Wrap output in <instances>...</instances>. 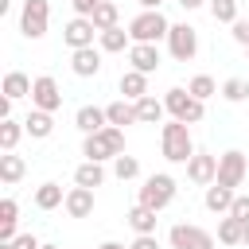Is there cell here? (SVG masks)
Wrapping results in <instances>:
<instances>
[{
    "label": "cell",
    "mask_w": 249,
    "mask_h": 249,
    "mask_svg": "<svg viewBox=\"0 0 249 249\" xmlns=\"http://www.w3.org/2000/svg\"><path fill=\"white\" fill-rule=\"evenodd\" d=\"M233 198H237V191H233V187H222V183H210L206 195H202V202H206L210 214H230Z\"/></svg>",
    "instance_id": "cell-18"
},
{
    "label": "cell",
    "mask_w": 249,
    "mask_h": 249,
    "mask_svg": "<svg viewBox=\"0 0 249 249\" xmlns=\"http://www.w3.org/2000/svg\"><path fill=\"white\" fill-rule=\"evenodd\" d=\"M105 117H109V124H117V128H124V124H140V121H136V101H128V97L109 101V105H105Z\"/></svg>",
    "instance_id": "cell-19"
},
{
    "label": "cell",
    "mask_w": 249,
    "mask_h": 249,
    "mask_svg": "<svg viewBox=\"0 0 249 249\" xmlns=\"http://www.w3.org/2000/svg\"><path fill=\"white\" fill-rule=\"evenodd\" d=\"M8 8H12V0H0V16H4V12H8Z\"/></svg>",
    "instance_id": "cell-42"
},
{
    "label": "cell",
    "mask_w": 249,
    "mask_h": 249,
    "mask_svg": "<svg viewBox=\"0 0 249 249\" xmlns=\"http://www.w3.org/2000/svg\"><path fill=\"white\" fill-rule=\"evenodd\" d=\"M175 195H179V183H175L171 175H163V171H160V175H148V179H144V187H140L136 202H140V206H152V210L160 214V210H167V206L175 202Z\"/></svg>",
    "instance_id": "cell-5"
},
{
    "label": "cell",
    "mask_w": 249,
    "mask_h": 249,
    "mask_svg": "<svg viewBox=\"0 0 249 249\" xmlns=\"http://www.w3.org/2000/svg\"><path fill=\"white\" fill-rule=\"evenodd\" d=\"M113 175H117L121 183L136 179V175H140V160H136V156H124V152H121V156L113 160Z\"/></svg>",
    "instance_id": "cell-32"
},
{
    "label": "cell",
    "mask_w": 249,
    "mask_h": 249,
    "mask_svg": "<svg viewBox=\"0 0 249 249\" xmlns=\"http://www.w3.org/2000/svg\"><path fill=\"white\" fill-rule=\"evenodd\" d=\"M62 210H66L70 218H89V214H93V191L74 183V187L66 191V202H62Z\"/></svg>",
    "instance_id": "cell-15"
},
{
    "label": "cell",
    "mask_w": 249,
    "mask_h": 249,
    "mask_svg": "<svg viewBox=\"0 0 249 249\" xmlns=\"http://www.w3.org/2000/svg\"><path fill=\"white\" fill-rule=\"evenodd\" d=\"M160 148H163V160H167V163H187V160L195 156L191 124H183V121L171 117V121L160 128Z\"/></svg>",
    "instance_id": "cell-1"
},
{
    "label": "cell",
    "mask_w": 249,
    "mask_h": 249,
    "mask_svg": "<svg viewBox=\"0 0 249 249\" xmlns=\"http://www.w3.org/2000/svg\"><path fill=\"white\" fill-rule=\"evenodd\" d=\"M230 214H233V218H241V222H249V195H237V198H233V206H230Z\"/></svg>",
    "instance_id": "cell-36"
},
{
    "label": "cell",
    "mask_w": 249,
    "mask_h": 249,
    "mask_svg": "<svg viewBox=\"0 0 249 249\" xmlns=\"http://www.w3.org/2000/svg\"><path fill=\"white\" fill-rule=\"evenodd\" d=\"M128 66L140 74H156L160 70V47L156 43H132L128 47Z\"/></svg>",
    "instance_id": "cell-14"
},
{
    "label": "cell",
    "mask_w": 249,
    "mask_h": 249,
    "mask_svg": "<svg viewBox=\"0 0 249 249\" xmlns=\"http://www.w3.org/2000/svg\"><path fill=\"white\" fill-rule=\"evenodd\" d=\"M31 105H35V109H47V113L62 109V89H58V82H54L51 74H39V78H35V86H31Z\"/></svg>",
    "instance_id": "cell-11"
},
{
    "label": "cell",
    "mask_w": 249,
    "mask_h": 249,
    "mask_svg": "<svg viewBox=\"0 0 249 249\" xmlns=\"http://www.w3.org/2000/svg\"><path fill=\"white\" fill-rule=\"evenodd\" d=\"M136 4H140V8H160L163 0H136Z\"/></svg>",
    "instance_id": "cell-41"
},
{
    "label": "cell",
    "mask_w": 249,
    "mask_h": 249,
    "mask_svg": "<svg viewBox=\"0 0 249 249\" xmlns=\"http://www.w3.org/2000/svg\"><path fill=\"white\" fill-rule=\"evenodd\" d=\"M206 8H210V16H214L218 23H233V19H241V16H237V0H206Z\"/></svg>",
    "instance_id": "cell-33"
},
{
    "label": "cell",
    "mask_w": 249,
    "mask_h": 249,
    "mask_svg": "<svg viewBox=\"0 0 249 249\" xmlns=\"http://www.w3.org/2000/svg\"><path fill=\"white\" fill-rule=\"evenodd\" d=\"M27 128H23V121H0V152H16V144H19V136H23Z\"/></svg>",
    "instance_id": "cell-30"
},
{
    "label": "cell",
    "mask_w": 249,
    "mask_h": 249,
    "mask_svg": "<svg viewBox=\"0 0 249 249\" xmlns=\"http://www.w3.org/2000/svg\"><path fill=\"white\" fill-rule=\"evenodd\" d=\"M163 105H167V113L175 117V121H183V124H198L202 117H206V101H198L191 89H183V86H171L167 93H163Z\"/></svg>",
    "instance_id": "cell-4"
},
{
    "label": "cell",
    "mask_w": 249,
    "mask_h": 249,
    "mask_svg": "<svg viewBox=\"0 0 249 249\" xmlns=\"http://www.w3.org/2000/svg\"><path fill=\"white\" fill-rule=\"evenodd\" d=\"M23 128H27V136H31V140H47V136L54 132V113H47V109H35V105H31V113L23 117Z\"/></svg>",
    "instance_id": "cell-17"
},
{
    "label": "cell",
    "mask_w": 249,
    "mask_h": 249,
    "mask_svg": "<svg viewBox=\"0 0 249 249\" xmlns=\"http://www.w3.org/2000/svg\"><path fill=\"white\" fill-rule=\"evenodd\" d=\"M245 54H249V47H245Z\"/></svg>",
    "instance_id": "cell-45"
},
{
    "label": "cell",
    "mask_w": 249,
    "mask_h": 249,
    "mask_svg": "<svg viewBox=\"0 0 249 249\" xmlns=\"http://www.w3.org/2000/svg\"><path fill=\"white\" fill-rule=\"evenodd\" d=\"M62 202H66V191L58 183H39L35 187V206L39 210H58Z\"/></svg>",
    "instance_id": "cell-25"
},
{
    "label": "cell",
    "mask_w": 249,
    "mask_h": 249,
    "mask_svg": "<svg viewBox=\"0 0 249 249\" xmlns=\"http://www.w3.org/2000/svg\"><path fill=\"white\" fill-rule=\"evenodd\" d=\"M97 47H101L105 54H121V51H128V47H132V35L117 23V27H109V31H101V35H97Z\"/></svg>",
    "instance_id": "cell-20"
},
{
    "label": "cell",
    "mask_w": 249,
    "mask_h": 249,
    "mask_svg": "<svg viewBox=\"0 0 249 249\" xmlns=\"http://www.w3.org/2000/svg\"><path fill=\"white\" fill-rule=\"evenodd\" d=\"M101 0H70V8H74V16H93V8H97Z\"/></svg>",
    "instance_id": "cell-38"
},
{
    "label": "cell",
    "mask_w": 249,
    "mask_h": 249,
    "mask_svg": "<svg viewBox=\"0 0 249 249\" xmlns=\"http://www.w3.org/2000/svg\"><path fill=\"white\" fill-rule=\"evenodd\" d=\"M222 97L233 101V105L245 101V97H249V82H245V78H226V82H222Z\"/></svg>",
    "instance_id": "cell-34"
},
{
    "label": "cell",
    "mask_w": 249,
    "mask_h": 249,
    "mask_svg": "<svg viewBox=\"0 0 249 249\" xmlns=\"http://www.w3.org/2000/svg\"><path fill=\"white\" fill-rule=\"evenodd\" d=\"M121 93H124L128 101H140V97L148 93V74H140V70L128 66V70L121 74Z\"/></svg>",
    "instance_id": "cell-23"
},
{
    "label": "cell",
    "mask_w": 249,
    "mask_h": 249,
    "mask_svg": "<svg viewBox=\"0 0 249 249\" xmlns=\"http://www.w3.org/2000/svg\"><path fill=\"white\" fill-rule=\"evenodd\" d=\"M167 31H171V23H167V16L160 8H144L140 16L128 19L132 43H160V39H167Z\"/></svg>",
    "instance_id": "cell-3"
},
{
    "label": "cell",
    "mask_w": 249,
    "mask_h": 249,
    "mask_svg": "<svg viewBox=\"0 0 249 249\" xmlns=\"http://www.w3.org/2000/svg\"><path fill=\"white\" fill-rule=\"evenodd\" d=\"M97 249H128V245H121V241H101Z\"/></svg>",
    "instance_id": "cell-40"
},
{
    "label": "cell",
    "mask_w": 249,
    "mask_h": 249,
    "mask_svg": "<svg viewBox=\"0 0 249 249\" xmlns=\"http://www.w3.org/2000/svg\"><path fill=\"white\" fill-rule=\"evenodd\" d=\"M101 47H82V51H70V70L78 78H97L101 74Z\"/></svg>",
    "instance_id": "cell-13"
},
{
    "label": "cell",
    "mask_w": 249,
    "mask_h": 249,
    "mask_svg": "<svg viewBox=\"0 0 249 249\" xmlns=\"http://www.w3.org/2000/svg\"><path fill=\"white\" fill-rule=\"evenodd\" d=\"M230 27H233V31H230V35H233V43H241V47H249V19H233Z\"/></svg>",
    "instance_id": "cell-35"
},
{
    "label": "cell",
    "mask_w": 249,
    "mask_h": 249,
    "mask_svg": "<svg viewBox=\"0 0 249 249\" xmlns=\"http://www.w3.org/2000/svg\"><path fill=\"white\" fill-rule=\"evenodd\" d=\"M74 183L93 191V187H101V183H105V167H101L97 160H86V163H78V167H74Z\"/></svg>",
    "instance_id": "cell-24"
},
{
    "label": "cell",
    "mask_w": 249,
    "mask_h": 249,
    "mask_svg": "<svg viewBox=\"0 0 249 249\" xmlns=\"http://www.w3.org/2000/svg\"><path fill=\"white\" fill-rule=\"evenodd\" d=\"M187 179L198 183V187H210V183L218 179V156H210V152H195V156L187 160Z\"/></svg>",
    "instance_id": "cell-12"
},
{
    "label": "cell",
    "mask_w": 249,
    "mask_h": 249,
    "mask_svg": "<svg viewBox=\"0 0 249 249\" xmlns=\"http://www.w3.org/2000/svg\"><path fill=\"white\" fill-rule=\"evenodd\" d=\"M23 171H27L23 156H16V152H4V156H0V179H4L8 187H16V183L23 179Z\"/></svg>",
    "instance_id": "cell-27"
},
{
    "label": "cell",
    "mask_w": 249,
    "mask_h": 249,
    "mask_svg": "<svg viewBox=\"0 0 249 249\" xmlns=\"http://www.w3.org/2000/svg\"><path fill=\"white\" fill-rule=\"evenodd\" d=\"M89 19H93V27H97V31L117 27V23H121V8H117V0H101V4L93 8V16H89Z\"/></svg>",
    "instance_id": "cell-26"
},
{
    "label": "cell",
    "mask_w": 249,
    "mask_h": 249,
    "mask_svg": "<svg viewBox=\"0 0 249 249\" xmlns=\"http://www.w3.org/2000/svg\"><path fill=\"white\" fill-rule=\"evenodd\" d=\"M187 89H191V93H195L198 101H206V97H214V93H222V89H218V82H214L210 74H195V78L187 82Z\"/></svg>",
    "instance_id": "cell-31"
},
{
    "label": "cell",
    "mask_w": 249,
    "mask_h": 249,
    "mask_svg": "<svg viewBox=\"0 0 249 249\" xmlns=\"http://www.w3.org/2000/svg\"><path fill=\"white\" fill-rule=\"evenodd\" d=\"M124 218H128V226H132L136 233H156V222H160V218H156V210H152V206H140V202H136Z\"/></svg>",
    "instance_id": "cell-28"
},
{
    "label": "cell",
    "mask_w": 249,
    "mask_h": 249,
    "mask_svg": "<svg viewBox=\"0 0 249 249\" xmlns=\"http://www.w3.org/2000/svg\"><path fill=\"white\" fill-rule=\"evenodd\" d=\"M167 51H171L175 62H191V58L198 54V31H195L191 23H171V31H167Z\"/></svg>",
    "instance_id": "cell-8"
},
{
    "label": "cell",
    "mask_w": 249,
    "mask_h": 249,
    "mask_svg": "<svg viewBox=\"0 0 249 249\" xmlns=\"http://www.w3.org/2000/svg\"><path fill=\"white\" fill-rule=\"evenodd\" d=\"M175 4H179V8H187V12H195V8H202L206 0H175Z\"/></svg>",
    "instance_id": "cell-39"
},
{
    "label": "cell",
    "mask_w": 249,
    "mask_h": 249,
    "mask_svg": "<svg viewBox=\"0 0 249 249\" xmlns=\"http://www.w3.org/2000/svg\"><path fill=\"white\" fill-rule=\"evenodd\" d=\"M167 245L171 249H214V233L195 222H175L167 230Z\"/></svg>",
    "instance_id": "cell-7"
},
{
    "label": "cell",
    "mask_w": 249,
    "mask_h": 249,
    "mask_svg": "<svg viewBox=\"0 0 249 249\" xmlns=\"http://www.w3.org/2000/svg\"><path fill=\"white\" fill-rule=\"evenodd\" d=\"M74 124H78L82 136H89V132H101V128L109 124V117H105L101 105H82V109L74 113Z\"/></svg>",
    "instance_id": "cell-16"
},
{
    "label": "cell",
    "mask_w": 249,
    "mask_h": 249,
    "mask_svg": "<svg viewBox=\"0 0 249 249\" xmlns=\"http://www.w3.org/2000/svg\"><path fill=\"white\" fill-rule=\"evenodd\" d=\"M163 113H167V105H163L160 97H152V93H144V97L136 101V121H140V124H160Z\"/></svg>",
    "instance_id": "cell-22"
},
{
    "label": "cell",
    "mask_w": 249,
    "mask_h": 249,
    "mask_svg": "<svg viewBox=\"0 0 249 249\" xmlns=\"http://www.w3.org/2000/svg\"><path fill=\"white\" fill-rule=\"evenodd\" d=\"M245 175H249V160H245V152H237V148H230V152H222L218 156V179L214 183H222V187H241L245 183Z\"/></svg>",
    "instance_id": "cell-9"
},
{
    "label": "cell",
    "mask_w": 249,
    "mask_h": 249,
    "mask_svg": "<svg viewBox=\"0 0 249 249\" xmlns=\"http://www.w3.org/2000/svg\"><path fill=\"white\" fill-rule=\"evenodd\" d=\"M241 237H245V222L233 218V214H226V218L218 222V241H222V245H241Z\"/></svg>",
    "instance_id": "cell-29"
},
{
    "label": "cell",
    "mask_w": 249,
    "mask_h": 249,
    "mask_svg": "<svg viewBox=\"0 0 249 249\" xmlns=\"http://www.w3.org/2000/svg\"><path fill=\"white\" fill-rule=\"evenodd\" d=\"M31 86H35V78H27L23 70H8L4 74V97H12V101L31 97Z\"/></svg>",
    "instance_id": "cell-21"
},
{
    "label": "cell",
    "mask_w": 249,
    "mask_h": 249,
    "mask_svg": "<svg viewBox=\"0 0 249 249\" xmlns=\"http://www.w3.org/2000/svg\"><path fill=\"white\" fill-rule=\"evenodd\" d=\"M39 249H62V245H51V241H43V245H39Z\"/></svg>",
    "instance_id": "cell-44"
},
{
    "label": "cell",
    "mask_w": 249,
    "mask_h": 249,
    "mask_svg": "<svg viewBox=\"0 0 249 249\" xmlns=\"http://www.w3.org/2000/svg\"><path fill=\"white\" fill-rule=\"evenodd\" d=\"M241 245H249V222H245V237H241Z\"/></svg>",
    "instance_id": "cell-43"
},
{
    "label": "cell",
    "mask_w": 249,
    "mask_h": 249,
    "mask_svg": "<svg viewBox=\"0 0 249 249\" xmlns=\"http://www.w3.org/2000/svg\"><path fill=\"white\" fill-rule=\"evenodd\" d=\"M128 249H160V237H156V233H136Z\"/></svg>",
    "instance_id": "cell-37"
},
{
    "label": "cell",
    "mask_w": 249,
    "mask_h": 249,
    "mask_svg": "<svg viewBox=\"0 0 249 249\" xmlns=\"http://www.w3.org/2000/svg\"><path fill=\"white\" fill-rule=\"evenodd\" d=\"M51 23V0H23L19 8V31L23 39H43Z\"/></svg>",
    "instance_id": "cell-6"
},
{
    "label": "cell",
    "mask_w": 249,
    "mask_h": 249,
    "mask_svg": "<svg viewBox=\"0 0 249 249\" xmlns=\"http://www.w3.org/2000/svg\"><path fill=\"white\" fill-rule=\"evenodd\" d=\"M121 152H124V128H117V124H105L101 132H89L82 140V156L86 160H97V163L117 160Z\"/></svg>",
    "instance_id": "cell-2"
},
{
    "label": "cell",
    "mask_w": 249,
    "mask_h": 249,
    "mask_svg": "<svg viewBox=\"0 0 249 249\" xmlns=\"http://www.w3.org/2000/svg\"><path fill=\"white\" fill-rule=\"evenodd\" d=\"M101 31L93 27V19L89 16H74L66 27H62V43L70 47V51H82V47H93V39H97Z\"/></svg>",
    "instance_id": "cell-10"
}]
</instances>
